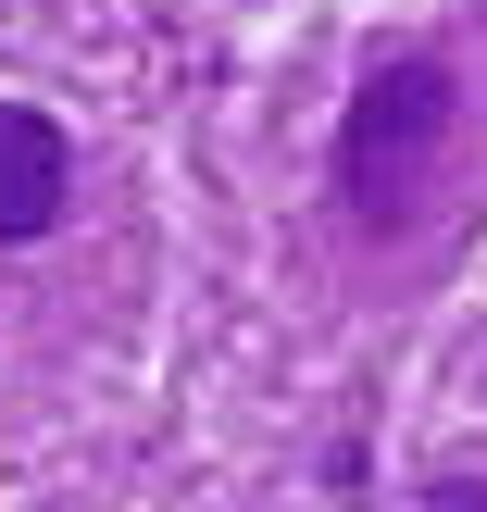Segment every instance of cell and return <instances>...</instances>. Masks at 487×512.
Returning a JSON list of instances; mask_svg holds the SVG:
<instances>
[{"label":"cell","mask_w":487,"mask_h":512,"mask_svg":"<svg viewBox=\"0 0 487 512\" xmlns=\"http://www.w3.org/2000/svg\"><path fill=\"white\" fill-rule=\"evenodd\" d=\"M75 200V138L38 113V100H0V250L50 238Z\"/></svg>","instance_id":"2"},{"label":"cell","mask_w":487,"mask_h":512,"mask_svg":"<svg viewBox=\"0 0 487 512\" xmlns=\"http://www.w3.org/2000/svg\"><path fill=\"white\" fill-rule=\"evenodd\" d=\"M425 512H487V475H438V488H425Z\"/></svg>","instance_id":"3"},{"label":"cell","mask_w":487,"mask_h":512,"mask_svg":"<svg viewBox=\"0 0 487 512\" xmlns=\"http://www.w3.org/2000/svg\"><path fill=\"white\" fill-rule=\"evenodd\" d=\"M450 150H463V75H450L438 50H400V63L363 75V100H350V125H338V188H350L363 225H400L450 175Z\"/></svg>","instance_id":"1"}]
</instances>
